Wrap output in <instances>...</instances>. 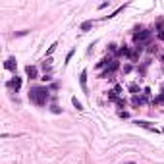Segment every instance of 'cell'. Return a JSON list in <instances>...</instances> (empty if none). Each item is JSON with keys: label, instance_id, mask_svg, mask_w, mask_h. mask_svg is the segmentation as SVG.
I'll use <instances>...</instances> for the list:
<instances>
[{"label": "cell", "instance_id": "cell-14", "mask_svg": "<svg viewBox=\"0 0 164 164\" xmlns=\"http://www.w3.org/2000/svg\"><path fill=\"white\" fill-rule=\"evenodd\" d=\"M126 164H133V162H126Z\"/></svg>", "mask_w": 164, "mask_h": 164}, {"label": "cell", "instance_id": "cell-12", "mask_svg": "<svg viewBox=\"0 0 164 164\" xmlns=\"http://www.w3.org/2000/svg\"><path fill=\"white\" fill-rule=\"evenodd\" d=\"M129 91H131V93H133V95H137V91H139V87H137V85H129Z\"/></svg>", "mask_w": 164, "mask_h": 164}, {"label": "cell", "instance_id": "cell-1", "mask_svg": "<svg viewBox=\"0 0 164 164\" xmlns=\"http://www.w3.org/2000/svg\"><path fill=\"white\" fill-rule=\"evenodd\" d=\"M48 89L47 87H33L31 91H29V100L31 102H35L37 106H44L47 104V100H48Z\"/></svg>", "mask_w": 164, "mask_h": 164}, {"label": "cell", "instance_id": "cell-3", "mask_svg": "<svg viewBox=\"0 0 164 164\" xmlns=\"http://www.w3.org/2000/svg\"><path fill=\"white\" fill-rule=\"evenodd\" d=\"M8 87H10V89H14V91L18 93L19 89H21V77H18V75H16L14 79H12L10 83H8Z\"/></svg>", "mask_w": 164, "mask_h": 164}, {"label": "cell", "instance_id": "cell-10", "mask_svg": "<svg viewBox=\"0 0 164 164\" xmlns=\"http://www.w3.org/2000/svg\"><path fill=\"white\" fill-rule=\"evenodd\" d=\"M143 100H145L143 97H135V98H133V104H135V106H137V104H143Z\"/></svg>", "mask_w": 164, "mask_h": 164}, {"label": "cell", "instance_id": "cell-6", "mask_svg": "<svg viewBox=\"0 0 164 164\" xmlns=\"http://www.w3.org/2000/svg\"><path fill=\"white\" fill-rule=\"evenodd\" d=\"M25 73H27V77H29V79H35V77H37V68H35V66H27V68H25Z\"/></svg>", "mask_w": 164, "mask_h": 164}, {"label": "cell", "instance_id": "cell-9", "mask_svg": "<svg viewBox=\"0 0 164 164\" xmlns=\"http://www.w3.org/2000/svg\"><path fill=\"white\" fill-rule=\"evenodd\" d=\"M72 102H73V106H75L77 110H83V106H81V102L77 100V98H72Z\"/></svg>", "mask_w": 164, "mask_h": 164}, {"label": "cell", "instance_id": "cell-13", "mask_svg": "<svg viewBox=\"0 0 164 164\" xmlns=\"http://www.w3.org/2000/svg\"><path fill=\"white\" fill-rule=\"evenodd\" d=\"M56 47H58V44H56V43H54V44H52V47H50V48H48V52H47V54H48V56H50V54H52V52H54V50H56Z\"/></svg>", "mask_w": 164, "mask_h": 164}, {"label": "cell", "instance_id": "cell-8", "mask_svg": "<svg viewBox=\"0 0 164 164\" xmlns=\"http://www.w3.org/2000/svg\"><path fill=\"white\" fill-rule=\"evenodd\" d=\"M91 25H93V21H83V23H81V31H89V29H91Z\"/></svg>", "mask_w": 164, "mask_h": 164}, {"label": "cell", "instance_id": "cell-11", "mask_svg": "<svg viewBox=\"0 0 164 164\" xmlns=\"http://www.w3.org/2000/svg\"><path fill=\"white\" fill-rule=\"evenodd\" d=\"M43 66H44V69H50V66H52V60H50V58H47Z\"/></svg>", "mask_w": 164, "mask_h": 164}, {"label": "cell", "instance_id": "cell-7", "mask_svg": "<svg viewBox=\"0 0 164 164\" xmlns=\"http://www.w3.org/2000/svg\"><path fill=\"white\" fill-rule=\"evenodd\" d=\"M79 83H81V87H83V91H87V72H81V75H79Z\"/></svg>", "mask_w": 164, "mask_h": 164}, {"label": "cell", "instance_id": "cell-5", "mask_svg": "<svg viewBox=\"0 0 164 164\" xmlns=\"http://www.w3.org/2000/svg\"><path fill=\"white\" fill-rule=\"evenodd\" d=\"M4 68L10 69V72H16V68H18V64H16V58H8L6 64H4Z\"/></svg>", "mask_w": 164, "mask_h": 164}, {"label": "cell", "instance_id": "cell-2", "mask_svg": "<svg viewBox=\"0 0 164 164\" xmlns=\"http://www.w3.org/2000/svg\"><path fill=\"white\" fill-rule=\"evenodd\" d=\"M149 37H151V31H139V33H135V35H133L135 44H143V43H147V41H149Z\"/></svg>", "mask_w": 164, "mask_h": 164}, {"label": "cell", "instance_id": "cell-4", "mask_svg": "<svg viewBox=\"0 0 164 164\" xmlns=\"http://www.w3.org/2000/svg\"><path fill=\"white\" fill-rule=\"evenodd\" d=\"M135 124H137L139 126V128H145V129H151V131H154V133H157V128H153V126H151V122H143V120H137V122H135Z\"/></svg>", "mask_w": 164, "mask_h": 164}]
</instances>
